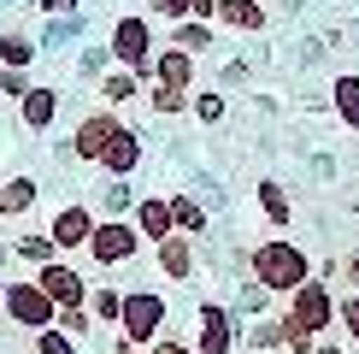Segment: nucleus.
Listing matches in <instances>:
<instances>
[{"mask_svg": "<svg viewBox=\"0 0 359 354\" xmlns=\"http://www.w3.org/2000/svg\"><path fill=\"white\" fill-rule=\"evenodd\" d=\"M248 277L259 289H271V295L289 301L301 284H312V260H306L301 242H289V236H265V242L248 248Z\"/></svg>", "mask_w": 359, "mask_h": 354, "instance_id": "1", "label": "nucleus"}, {"mask_svg": "<svg viewBox=\"0 0 359 354\" xmlns=\"http://www.w3.org/2000/svg\"><path fill=\"white\" fill-rule=\"evenodd\" d=\"M171 331V295L165 289H124V313H118V336L136 348H154Z\"/></svg>", "mask_w": 359, "mask_h": 354, "instance_id": "2", "label": "nucleus"}, {"mask_svg": "<svg viewBox=\"0 0 359 354\" xmlns=\"http://www.w3.org/2000/svg\"><path fill=\"white\" fill-rule=\"evenodd\" d=\"M0 313H6V324L12 331H53V319H59V307L41 295V284H36V272L29 277H12L6 284V301H0Z\"/></svg>", "mask_w": 359, "mask_h": 354, "instance_id": "3", "label": "nucleus"}, {"mask_svg": "<svg viewBox=\"0 0 359 354\" xmlns=\"http://www.w3.org/2000/svg\"><path fill=\"white\" fill-rule=\"evenodd\" d=\"M142 254V236L130 218H100L95 236H88V248H83V260L95 266V272H118V266H130Z\"/></svg>", "mask_w": 359, "mask_h": 354, "instance_id": "4", "label": "nucleus"}, {"mask_svg": "<svg viewBox=\"0 0 359 354\" xmlns=\"http://www.w3.org/2000/svg\"><path fill=\"white\" fill-rule=\"evenodd\" d=\"M194 354H236L242 348V319H236V307L230 301H212L206 295L201 307H194Z\"/></svg>", "mask_w": 359, "mask_h": 354, "instance_id": "5", "label": "nucleus"}, {"mask_svg": "<svg viewBox=\"0 0 359 354\" xmlns=\"http://www.w3.org/2000/svg\"><path fill=\"white\" fill-rule=\"evenodd\" d=\"M107 48H112V59L124 71H136V77H142V88L154 83V53L159 48H154V24H147V18H118Z\"/></svg>", "mask_w": 359, "mask_h": 354, "instance_id": "6", "label": "nucleus"}, {"mask_svg": "<svg viewBox=\"0 0 359 354\" xmlns=\"http://www.w3.org/2000/svg\"><path fill=\"white\" fill-rule=\"evenodd\" d=\"M283 319L301 324V331H312V336H330L336 331V289L312 277V284H301L289 301H283Z\"/></svg>", "mask_w": 359, "mask_h": 354, "instance_id": "7", "label": "nucleus"}, {"mask_svg": "<svg viewBox=\"0 0 359 354\" xmlns=\"http://www.w3.org/2000/svg\"><path fill=\"white\" fill-rule=\"evenodd\" d=\"M95 225H100V213H95L88 201H65V206L48 218V236H53V248H59L65 260H77L83 248H88V236H95Z\"/></svg>", "mask_w": 359, "mask_h": 354, "instance_id": "8", "label": "nucleus"}, {"mask_svg": "<svg viewBox=\"0 0 359 354\" xmlns=\"http://www.w3.org/2000/svg\"><path fill=\"white\" fill-rule=\"evenodd\" d=\"M36 284H41V295H48L53 307H83L88 289H95V277H83L77 260H48V266L36 272Z\"/></svg>", "mask_w": 359, "mask_h": 354, "instance_id": "9", "label": "nucleus"}, {"mask_svg": "<svg viewBox=\"0 0 359 354\" xmlns=\"http://www.w3.org/2000/svg\"><path fill=\"white\" fill-rule=\"evenodd\" d=\"M118 112L112 107H100V112H83L77 118V130H71V154L83 159V166H100V154L112 148V136H118Z\"/></svg>", "mask_w": 359, "mask_h": 354, "instance_id": "10", "label": "nucleus"}, {"mask_svg": "<svg viewBox=\"0 0 359 354\" xmlns=\"http://www.w3.org/2000/svg\"><path fill=\"white\" fill-rule=\"evenodd\" d=\"M154 266H159V277L165 284H189L194 277V236H165V242H154Z\"/></svg>", "mask_w": 359, "mask_h": 354, "instance_id": "11", "label": "nucleus"}, {"mask_svg": "<svg viewBox=\"0 0 359 354\" xmlns=\"http://www.w3.org/2000/svg\"><path fill=\"white\" fill-rule=\"evenodd\" d=\"M130 225H136L142 242H165V236H177L171 195H142V201H136V213H130Z\"/></svg>", "mask_w": 359, "mask_h": 354, "instance_id": "12", "label": "nucleus"}, {"mask_svg": "<svg viewBox=\"0 0 359 354\" xmlns=\"http://www.w3.org/2000/svg\"><path fill=\"white\" fill-rule=\"evenodd\" d=\"M142 154H147V148H142V130H130V124H124V130L112 136V148L100 154V171H107V177H136Z\"/></svg>", "mask_w": 359, "mask_h": 354, "instance_id": "13", "label": "nucleus"}, {"mask_svg": "<svg viewBox=\"0 0 359 354\" xmlns=\"http://www.w3.org/2000/svg\"><path fill=\"white\" fill-rule=\"evenodd\" d=\"M271 24L265 0H218V29H242V36H259Z\"/></svg>", "mask_w": 359, "mask_h": 354, "instance_id": "14", "label": "nucleus"}, {"mask_svg": "<svg viewBox=\"0 0 359 354\" xmlns=\"http://www.w3.org/2000/svg\"><path fill=\"white\" fill-rule=\"evenodd\" d=\"M18 118H24V130H53V118H59V88H48V83H36L29 95L18 100Z\"/></svg>", "mask_w": 359, "mask_h": 354, "instance_id": "15", "label": "nucleus"}, {"mask_svg": "<svg viewBox=\"0 0 359 354\" xmlns=\"http://www.w3.org/2000/svg\"><path fill=\"white\" fill-rule=\"evenodd\" d=\"M154 83H171V88H189V95H194V53L159 48L154 53Z\"/></svg>", "mask_w": 359, "mask_h": 354, "instance_id": "16", "label": "nucleus"}, {"mask_svg": "<svg viewBox=\"0 0 359 354\" xmlns=\"http://www.w3.org/2000/svg\"><path fill=\"white\" fill-rule=\"evenodd\" d=\"M230 307H236V319H242V324H253V319H271V313H277V295L259 289L253 277H242L236 295H230Z\"/></svg>", "mask_w": 359, "mask_h": 354, "instance_id": "17", "label": "nucleus"}, {"mask_svg": "<svg viewBox=\"0 0 359 354\" xmlns=\"http://www.w3.org/2000/svg\"><path fill=\"white\" fill-rule=\"evenodd\" d=\"M36 201H41V183H36V177L18 171V177H6V183H0V218H24Z\"/></svg>", "mask_w": 359, "mask_h": 354, "instance_id": "18", "label": "nucleus"}, {"mask_svg": "<svg viewBox=\"0 0 359 354\" xmlns=\"http://www.w3.org/2000/svg\"><path fill=\"white\" fill-rule=\"evenodd\" d=\"M136 189H130V177H107V183H100V195H95V213L100 218H130L136 213Z\"/></svg>", "mask_w": 359, "mask_h": 354, "instance_id": "19", "label": "nucleus"}, {"mask_svg": "<svg viewBox=\"0 0 359 354\" xmlns=\"http://www.w3.org/2000/svg\"><path fill=\"white\" fill-rule=\"evenodd\" d=\"M88 313H95L100 331H118V313H124V289L107 284V277H95V289H88Z\"/></svg>", "mask_w": 359, "mask_h": 354, "instance_id": "20", "label": "nucleus"}, {"mask_svg": "<svg viewBox=\"0 0 359 354\" xmlns=\"http://www.w3.org/2000/svg\"><path fill=\"white\" fill-rule=\"evenodd\" d=\"M12 260H24L29 272H41L48 260H65V254L53 248V236H48V230H29V236H12Z\"/></svg>", "mask_w": 359, "mask_h": 354, "instance_id": "21", "label": "nucleus"}, {"mask_svg": "<svg viewBox=\"0 0 359 354\" xmlns=\"http://www.w3.org/2000/svg\"><path fill=\"white\" fill-rule=\"evenodd\" d=\"M242 348H253V354H283V307H277L271 319L242 324Z\"/></svg>", "mask_w": 359, "mask_h": 354, "instance_id": "22", "label": "nucleus"}, {"mask_svg": "<svg viewBox=\"0 0 359 354\" xmlns=\"http://www.w3.org/2000/svg\"><path fill=\"white\" fill-rule=\"evenodd\" d=\"M171 218H177V230H183V236H194V242H201L206 225H212V218H206V206L194 201L189 189H171Z\"/></svg>", "mask_w": 359, "mask_h": 354, "instance_id": "23", "label": "nucleus"}, {"mask_svg": "<svg viewBox=\"0 0 359 354\" xmlns=\"http://www.w3.org/2000/svg\"><path fill=\"white\" fill-rule=\"evenodd\" d=\"M136 95H147L136 71H107V77H100V100H107L112 112H118V107H130V100H136Z\"/></svg>", "mask_w": 359, "mask_h": 354, "instance_id": "24", "label": "nucleus"}, {"mask_svg": "<svg viewBox=\"0 0 359 354\" xmlns=\"http://www.w3.org/2000/svg\"><path fill=\"white\" fill-rule=\"evenodd\" d=\"M36 53H41V41L24 36V29H6V36H0V71H24Z\"/></svg>", "mask_w": 359, "mask_h": 354, "instance_id": "25", "label": "nucleus"}, {"mask_svg": "<svg viewBox=\"0 0 359 354\" xmlns=\"http://www.w3.org/2000/svg\"><path fill=\"white\" fill-rule=\"evenodd\" d=\"M212 41H218V24H194V18L171 24V48H183V53H194V59L212 48Z\"/></svg>", "mask_w": 359, "mask_h": 354, "instance_id": "26", "label": "nucleus"}, {"mask_svg": "<svg viewBox=\"0 0 359 354\" xmlns=\"http://www.w3.org/2000/svg\"><path fill=\"white\" fill-rule=\"evenodd\" d=\"M330 107H336V118H341L348 130H359V77H353V71H341V77H336Z\"/></svg>", "mask_w": 359, "mask_h": 354, "instance_id": "27", "label": "nucleus"}, {"mask_svg": "<svg viewBox=\"0 0 359 354\" xmlns=\"http://www.w3.org/2000/svg\"><path fill=\"white\" fill-rule=\"evenodd\" d=\"M53 331H65L71 343H88V336H95L100 324H95V313H88V301H83V307H59V319H53Z\"/></svg>", "mask_w": 359, "mask_h": 354, "instance_id": "28", "label": "nucleus"}, {"mask_svg": "<svg viewBox=\"0 0 359 354\" xmlns=\"http://www.w3.org/2000/svg\"><path fill=\"white\" fill-rule=\"evenodd\" d=\"M259 213H265V218H271V225L283 230V225H289V218H294V206H289V189L265 177V183H259Z\"/></svg>", "mask_w": 359, "mask_h": 354, "instance_id": "29", "label": "nucleus"}, {"mask_svg": "<svg viewBox=\"0 0 359 354\" xmlns=\"http://www.w3.org/2000/svg\"><path fill=\"white\" fill-rule=\"evenodd\" d=\"M147 107H154L159 118H177V112H189V88H171V83H147Z\"/></svg>", "mask_w": 359, "mask_h": 354, "instance_id": "30", "label": "nucleus"}, {"mask_svg": "<svg viewBox=\"0 0 359 354\" xmlns=\"http://www.w3.org/2000/svg\"><path fill=\"white\" fill-rule=\"evenodd\" d=\"M336 331L359 348V289H341L336 295Z\"/></svg>", "mask_w": 359, "mask_h": 354, "instance_id": "31", "label": "nucleus"}, {"mask_svg": "<svg viewBox=\"0 0 359 354\" xmlns=\"http://www.w3.org/2000/svg\"><path fill=\"white\" fill-rule=\"evenodd\" d=\"M189 112L201 118V124H224V88H206V95L189 100Z\"/></svg>", "mask_w": 359, "mask_h": 354, "instance_id": "32", "label": "nucleus"}, {"mask_svg": "<svg viewBox=\"0 0 359 354\" xmlns=\"http://www.w3.org/2000/svg\"><path fill=\"white\" fill-rule=\"evenodd\" d=\"M29 348H36V354H83V343H71L65 331H36Z\"/></svg>", "mask_w": 359, "mask_h": 354, "instance_id": "33", "label": "nucleus"}, {"mask_svg": "<svg viewBox=\"0 0 359 354\" xmlns=\"http://www.w3.org/2000/svg\"><path fill=\"white\" fill-rule=\"evenodd\" d=\"M147 12H154V18H171V24H183L189 12H194V0H147Z\"/></svg>", "mask_w": 359, "mask_h": 354, "instance_id": "34", "label": "nucleus"}, {"mask_svg": "<svg viewBox=\"0 0 359 354\" xmlns=\"http://www.w3.org/2000/svg\"><path fill=\"white\" fill-rule=\"evenodd\" d=\"M107 65H112V48H83V59H77V71H83V77H100Z\"/></svg>", "mask_w": 359, "mask_h": 354, "instance_id": "35", "label": "nucleus"}, {"mask_svg": "<svg viewBox=\"0 0 359 354\" xmlns=\"http://www.w3.org/2000/svg\"><path fill=\"white\" fill-rule=\"evenodd\" d=\"M142 354H194V336H177V331H165L154 348H142Z\"/></svg>", "mask_w": 359, "mask_h": 354, "instance_id": "36", "label": "nucleus"}, {"mask_svg": "<svg viewBox=\"0 0 359 354\" xmlns=\"http://www.w3.org/2000/svg\"><path fill=\"white\" fill-rule=\"evenodd\" d=\"M336 277H341V289H359V248H348L336 260Z\"/></svg>", "mask_w": 359, "mask_h": 354, "instance_id": "37", "label": "nucleus"}, {"mask_svg": "<svg viewBox=\"0 0 359 354\" xmlns=\"http://www.w3.org/2000/svg\"><path fill=\"white\" fill-rule=\"evenodd\" d=\"M29 88H36V83H29L24 71H0V95H12V100H24Z\"/></svg>", "mask_w": 359, "mask_h": 354, "instance_id": "38", "label": "nucleus"}, {"mask_svg": "<svg viewBox=\"0 0 359 354\" xmlns=\"http://www.w3.org/2000/svg\"><path fill=\"white\" fill-rule=\"evenodd\" d=\"M189 18H194V24H218V0H194Z\"/></svg>", "mask_w": 359, "mask_h": 354, "instance_id": "39", "label": "nucleus"}, {"mask_svg": "<svg viewBox=\"0 0 359 354\" xmlns=\"http://www.w3.org/2000/svg\"><path fill=\"white\" fill-rule=\"evenodd\" d=\"M71 6H77V0H41V12H48V18H65Z\"/></svg>", "mask_w": 359, "mask_h": 354, "instance_id": "40", "label": "nucleus"}, {"mask_svg": "<svg viewBox=\"0 0 359 354\" xmlns=\"http://www.w3.org/2000/svg\"><path fill=\"white\" fill-rule=\"evenodd\" d=\"M312 354H348V343H336V336H318V348Z\"/></svg>", "mask_w": 359, "mask_h": 354, "instance_id": "41", "label": "nucleus"}, {"mask_svg": "<svg viewBox=\"0 0 359 354\" xmlns=\"http://www.w3.org/2000/svg\"><path fill=\"white\" fill-rule=\"evenodd\" d=\"M112 354H142V348L130 343V336H118V331H112Z\"/></svg>", "mask_w": 359, "mask_h": 354, "instance_id": "42", "label": "nucleus"}, {"mask_svg": "<svg viewBox=\"0 0 359 354\" xmlns=\"http://www.w3.org/2000/svg\"><path fill=\"white\" fill-rule=\"evenodd\" d=\"M6 266H12V242H0V272H6Z\"/></svg>", "mask_w": 359, "mask_h": 354, "instance_id": "43", "label": "nucleus"}, {"mask_svg": "<svg viewBox=\"0 0 359 354\" xmlns=\"http://www.w3.org/2000/svg\"><path fill=\"white\" fill-rule=\"evenodd\" d=\"M6 284H12V277H6V272H0V301H6Z\"/></svg>", "mask_w": 359, "mask_h": 354, "instance_id": "44", "label": "nucleus"}, {"mask_svg": "<svg viewBox=\"0 0 359 354\" xmlns=\"http://www.w3.org/2000/svg\"><path fill=\"white\" fill-rule=\"evenodd\" d=\"M236 354H253V348H236Z\"/></svg>", "mask_w": 359, "mask_h": 354, "instance_id": "45", "label": "nucleus"}]
</instances>
